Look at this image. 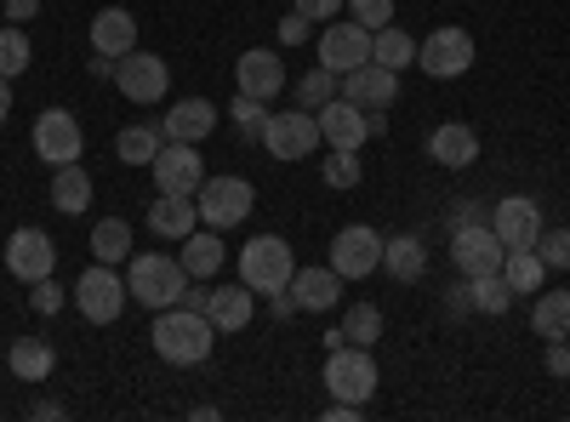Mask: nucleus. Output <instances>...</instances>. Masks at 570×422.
<instances>
[{
  "instance_id": "nucleus-43",
  "label": "nucleus",
  "mask_w": 570,
  "mask_h": 422,
  "mask_svg": "<svg viewBox=\"0 0 570 422\" xmlns=\"http://www.w3.org/2000/svg\"><path fill=\"white\" fill-rule=\"evenodd\" d=\"M29 308H35V314H58V308H63V286H58L52 274H46V279H35V286H29Z\"/></svg>"
},
{
  "instance_id": "nucleus-37",
  "label": "nucleus",
  "mask_w": 570,
  "mask_h": 422,
  "mask_svg": "<svg viewBox=\"0 0 570 422\" xmlns=\"http://www.w3.org/2000/svg\"><path fill=\"white\" fill-rule=\"evenodd\" d=\"M29 58H35V46H29V35L12 23V29H0V75L7 80H18L23 69H29Z\"/></svg>"
},
{
  "instance_id": "nucleus-39",
  "label": "nucleus",
  "mask_w": 570,
  "mask_h": 422,
  "mask_svg": "<svg viewBox=\"0 0 570 422\" xmlns=\"http://www.w3.org/2000/svg\"><path fill=\"white\" fill-rule=\"evenodd\" d=\"M325 183H331V189H354V183H360V155L354 149H331L325 155Z\"/></svg>"
},
{
  "instance_id": "nucleus-3",
  "label": "nucleus",
  "mask_w": 570,
  "mask_h": 422,
  "mask_svg": "<svg viewBox=\"0 0 570 422\" xmlns=\"http://www.w3.org/2000/svg\"><path fill=\"white\" fill-rule=\"evenodd\" d=\"M325 389L331 400H348V405H365L376 394V354L360 349V343H343L325 354Z\"/></svg>"
},
{
  "instance_id": "nucleus-22",
  "label": "nucleus",
  "mask_w": 570,
  "mask_h": 422,
  "mask_svg": "<svg viewBox=\"0 0 570 422\" xmlns=\"http://www.w3.org/2000/svg\"><path fill=\"white\" fill-rule=\"evenodd\" d=\"M428 155H434L440 166H451V171H462V166L480 160V137H473V126H462V120H445L434 137H428Z\"/></svg>"
},
{
  "instance_id": "nucleus-25",
  "label": "nucleus",
  "mask_w": 570,
  "mask_h": 422,
  "mask_svg": "<svg viewBox=\"0 0 570 422\" xmlns=\"http://www.w3.org/2000/svg\"><path fill=\"white\" fill-rule=\"evenodd\" d=\"M195 217H200L195 195H160L149 206V228L160 234V241H183V234H195Z\"/></svg>"
},
{
  "instance_id": "nucleus-49",
  "label": "nucleus",
  "mask_w": 570,
  "mask_h": 422,
  "mask_svg": "<svg viewBox=\"0 0 570 422\" xmlns=\"http://www.w3.org/2000/svg\"><path fill=\"white\" fill-rule=\"evenodd\" d=\"M206 297H212V292H195V286H183V297H177V303H183V308H195V314H206Z\"/></svg>"
},
{
  "instance_id": "nucleus-21",
  "label": "nucleus",
  "mask_w": 570,
  "mask_h": 422,
  "mask_svg": "<svg viewBox=\"0 0 570 422\" xmlns=\"http://www.w3.org/2000/svg\"><path fill=\"white\" fill-rule=\"evenodd\" d=\"M137 46V18L126 7H104L98 18H91V52H104V58H126Z\"/></svg>"
},
{
  "instance_id": "nucleus-10",
  "label": "nucleus",
  "mask_w": 570,
  "mask_h": 422,
  "mask_svg": "<svg viewBox=\"0 0 570 422\" xmlns=\"http://www.w3.org/2000/svg\"><path fill=\"white\" fill-rule=\"evenodd\" d=\"M80 149H86L80 120L69 109H40V120H35V155L58 171V166H75Z\"/></svg>"
},
{
  "instance_id": "nucleus-14",
  "label": "nucleus",
  "mask_w": 570,
  "mask_h": 422,
  "mask_svg": "<svg viewBox=\"0 0 570 422\" xmlns=\"http://www.w3.org/2000/svg\"><path fill=\"white\" fill-rule=\"evenodd\" d=\"M331 268H337L343 279H365V274L383 268V241H376V228L348 223L337 241H331Z\"/></svg>"
},
{
  "instance_id": "nucleus-46",
  "label": "nucleus",
  "mask_w": 570,
  "mask_h": 422,
  "mask_svg": "<svg viewBox=\"0 0 570 422\" xmlns=\"http://www.w3.org/2000/svg\"><path fill=\"white\" fill-rule=\"evenodd\" d=\"M548 371H553V377H570V343L564 337L548 343Z\"/></svg>"
},
{
  "instance_id": "nucleus-48",
  "label": "nucleus",
  "mask_w": 570,
  "mask_h": 422,
  "mask_svg": "<svg viewBox=\"0 0 570 422\" xmlns=\"http://www.w3.org/2000/svg\"><path fill=\"white\" fill-rule=\"evenodd\" d=\"M98 80H115V58H104V52H91V63H86Z\"/></svg>"
},
{
  "instance_id": "nucleus-38",
  "label": "nucleus",
  "mask_w": 570,
  "mask_h": 422,
  "mask_svg": "<svg viewBox=\"0 0 570 422\" xmlns=\"http://www.w3.org/2000/svg\"><path fill=\"white\" fill-rule=\"evenodd\" d=\"M331 98H337V75L331 69H308L297 80V109H325Z\"/></svg>"
},
{
  "instance_id": "nucleus-32",
  "label": "nucleus",
  "mask_w": 570,
  "mask_h": 422,
  "mask_svg": "<svg viewBox=\"0 0 570 422\" xmlns=\"http://www.w3.org/2000/svg\"><path fill=\"white\" fill-rule=\"evenodd\" d=\"M91 257L98 263H126L131 257V223H120V217H104L98 228H91Z\"/></svg>"
},
{
  "instance_id": "nucleus-1",
  "label": "nucleus",
  "mask_w": 570,
  "mask_h": 422,
  "mask_svg": "<svg viewBox=\"0 0 570 422\" xmlns=\"http://www.w3.org/2000/svg\"><path fill=\"white\" fill-rule=\"evenodd\" d=\"M155 354L166 360V365H200V360H212V349H217V325L206 320V314H195V308H183V303H171V308H160V320H155Z\"/></svg>"
},
{
  "instance_id": "nucleus-17",
  "label": "nucleus",
  "mask_w": 570,
  "mask_h": 422,
  "mask_svg": "<svg viewBox=\"0 0 570 422\" xmlns=\"http://www.w3.org/2000/svg\"><path fill=\"white\" fill-rule=\"evenodd\" d=\"M7 268H12V279H46L58 268V246H52V234H40V228H18L12 241H7Z\"/></svg>"
},
{
  "instance_id": "nucleus-18",
  "label": "nucleus",
  "mask_w": 570,
  "mask_h": 422,
  "mask_svg": "<svg viewBox=\"0 0 570 422\" xmlns=\"http://www.w3.org/2000/svg\"><path fill=\"white\" fill-rule=\"evenodd\" d=\"M343 98L360 104V109H389L400 98V75L383 69V63H360V69L343 75Z\"/></svg>"
},
{
  "instance_id": "nucleus-50",
  "label": "nucleus",
  "mask_w": 570,
  "mask_h": 422,
  "mask_svg": "<svg viewBox=\"0 0 570 422\" xmlns=\"http://www.w3.org/2000/svg\"><path fill=\"white\" fill-rule=\"evenodd\" d=\"M7 18H12V23H23V18H35V0H7Z\"/></svg>"
},
{
  "instance_id": "nucleus-41",
  "label": "nucleus",
  "mask_w": 570,
  "mask_h": 422,
  "mask_svg": "<svg viewBox=\"0 0 570 422\" xmlns=\"http://www.w3.org/2000/svg\"><path fill=\"white\" fill-rule=\"evenodd\" d=\"M537 257H542L548 268H570V228H542Z\"/></svg>"
},
{
  "instance_id": "nucleus-4",
  "label": "nucleus",
  "mask_w": 570,
  "mask_h": 422,
  "mask_svg": "<svg viewBox=\"0 0 570 422\" xmlns=\"http://www.w3.org/2000/svg\"><path fill=\"white\" fill-rule=\"evenodd\" d=\"M257 144H263L274 160H308V155L320 149V120H314L308 109H268Z\"/></svg>"
},
{
  "instance_id": "nucleus-35",
  "label": "nucleus",
  "mask_w": 570,
  "mask_h": 422,
  "mask_svg": "<svg viewBox=\"0 0 570 422\" xmlns=\"http://www.w3.org/2000/svg\"><path fill=\"white\" fill-rule=\"evenodd\" d=\"M542 274H548V263L537 252H508V263H502V279L513 292H542Z\"/></svg>"
},
{
  "instance_id": "nucleus-28",
  "label": "nucleus",
  "mask_w": 570,
  "mask_h": 422,
  "mask_svg": "<svg viewBox=\"0 0 570 422\" xmlns=\"http://www.w3.org/2000/svg\"><path fill=\"white\" fill-rule=\"evenodd\" d=\"M383 268L394 274V279H422V268H428V252H422V241L416 234H394V241H383Z\"/></svg>"
},
{
  "instance_id": "nucleus-24",
  "label": "nucleus",
  "mask_w": 570,
  "mask_h": 422,
  "mask_svg": "<svg viewBox=\"0 0 570 422\" xmlns=\"http://www.w3.org/2000/svg\"><path fill=\"white\" fill-rule=\"evenodd\" d=\"M252 286L240 292V286H223V292H212L206 297V320L217 325V337H228V332H246V325H252Z\"/></svg>"
},
{
  "instance_id": "nucleus-29",
  "label": "nucleus",
  "mask_w": 570,
  "mask_h": 422,
  "mask_svg": "<svg viewBox=\"0 0 570 422\" xmlns=\"http://www.w3.org/2000/svg\"><path fill=\"white\" fill-rule=\"evenodd\" d=\"M371 63H383V69H411L416 63V40L405 35V29H394V23H383V29H376L371 35Z\"/></svg>"
},
{
  "instance_id": "nucleus-2",
  "label": "nucleus",
  "mask_w": 570,
  "mask_h": 422,
  "mask_svg": "<svg viewBox=\"0 0 570 422\" xmlns=\"http://www.w3.org/2000/svg\"><path fill=\"white\" fill-rule=\"evenodd\" d=\"M183 286H188V268L177 263V257H160V252H149V257H131V268H126V292L142 303V308H171L177 297H183Z\"/></svg>"
},
{
  "instance_id": "nucleus-7",
  "label": "nucleus",
  "mask_w": 570,
  "mask_h": 422,
  "mask_svg": "<svg viewBox=\"0 0 570 422\" xmlns=\"http://www.w3.org/2000/svg\"><path fill=\"white\" fill-rule=\"evenodd\" d=\"M126 279L109 268V263H91L80 279H75V303H80V314L91 320V325H115L120 320V308H126Z\"/></svg>"
},
{
  "instance_id": "nucleus-20",
  "label": "nucleus",
  "mask_w": 570,
  "mask_h": 422,
  "mask_svg": "<svg viewBox=\"0 0 570 422\" xmlns=\"http://www.w3.org/2000/svg\"><path fill=\"white\" fill-rule=\"evenodd\" d=\"M234 86L246 91V98H274V91L285 86V63L274 52H240V63H234Z\"/></svg>"
},
{
  "instance_id": "nucleus-11",
  "label": "nucleus",
  "mask_w": 570,
  "mask_h": 422,
  "mask_svg": "<svg viewBox=\"0 0 570 422\" xmlns=\"http://www.w3.org/2000/svg\"><path fill=\"white\" fill-rule=\"evenodd\" d=\"M115 86L126 91L131 104H160L166 86H171V69H166V58L137 52V46H131L126 58H115Z\"/></svg>"
},
{
  "instance_id": "nucleus-34",
  "label": "nucleus",
  "mask_w": 570,
  "mask_h": 422,
  "mask_svg": "<svg viewBox=\"0 0 570 422\" xmlns=\"http://www.w3.org/2000/svg\"><path fill=\"white\" fill-rule=\"evenodd\" d=\"M468 308L508 314V308H513V286H508L502 274H473V279H468Z\"/></svg>"
},
{
  "instance_id": "nucleus-47",
  "label": "nucleus",
  "mask_w": 570,
  "mask_h": 422,
  "mask_svg": "<svg viewBox=\"0 0 570 422\" xmlns=\"http://www.w3.org/2000/svg\"><path fill=\"white\" fill-rule=\"evenodd\" d=\"M462 223H485V212L468 200V206H456V212H451V228H462Z\"/></svg>"
},
{
  "instance_id": "nucleus-6",
  "label": "nucleus",
  "mask_w": 570,
  "mask_h": 422,
  "mask_svg": "<svg viewBox=\"0 0 570 422\" xmlns=\"http://www.w3.org/2000/svg\"><path fill=\"white\" fill-rule=\"evenodd\" d=\"M195 206H200V223H206V228H234V223L252 217L257 189H252L246 177H206L200 195H195Z\"/></svg>"
},
{
  "instance_id": "nucleus-40",
  "label": "nucleus",
  "mask_w": 570,
  "mask_h": 422,
  "mask_svg": "<svg viewBox=\"0 0 570 422\" xmlns=\"http://www.w3.org/2000/svg\"><path fill=\"white\" fill-rule=\"evenodd\" d=\"M234 126H240V137H263V120H268V109H263V98H246V91H240V98H234Z\"/></svg>"
},
{
  "instance_id": "nucleus-33",
  "label": "nucleus",
  "mask_w": 570,
  "mask_h": 422,
  "mask_svg": "<svg viewBox=\"0 0 570 422\" xmlns=\"http://www.w3.org/2000/svg\"><path fill=\"white\" fill-rule=\"evenodd\" d=\"M531 325H537V337H570V292H542L537 308H531Z\"/></svg>"
},
{
  "instance_id": "nucleus-8",
  "label": "nucleus",
  "mask_w": 570,
  "mask_h": 422,
  "mask_svg": "<svg viewBox=\"0 0 570 422\" xmlns=\"http://www.w3.org/2000/svg\"><path fill=\"white\" fill-rule=\"evenodd\" d=\"M451 257H456V268H462L468 279H473V274H502L508 246L497 241L491 223H462V228H451Z\"/></svg>"
},
{
  "instance_id": "nucleus-30",
  "label": "nucleus",
  "mask_w": 570,
  "mask_h": 422,
  "mask_svg": "<svg viewBox=\"0 0 570 422\" xmlns=\"http://www.w3.org/2000/svg\"><path fill=\"white\" fill-rule=\"evenodd\" d=\"M160 149H166V131H160V126H126V131L115 137V155H120L126 166H155Z\"/></svg>"
},
{
  "instance_id": "nucleus-23",
  "label": "nucleus",
  "mask_w": 570,
  "mask_h": 422,
  "mask_svg": "<svg viewBox=\"0 0 570 422\" xmlns=\"http://www.w3.org/2000/svg\"><path fill=\"white\" fill-rule=\"evenodd\" d=\"M292 297H297V308L325 314L331 303L343 297V274H337V268H297V274H292Z\"/></svg>"
},
{
  "instance_id": "nucleus-13",
  "label": "nucleus",
  "mask_w": 570,
  "mask_h": 422,
  "mask_svg": "<svg viewBox=\"0 0 570 422\" xmlns=\"http://www.w3.org/2000/svg\"><path fill=\"white\" fill-rule=\"evenodd\" d=\"M360 63H371V29L365 23H325L320 29V69H331V75H348V69H360Z\"/></svg>"
},
{
  "instance_id": "nucleus-16",
  "label": "nucleus",
  "mask_w": 570,
  "mask_h": 422,
  "mask_svg": "<svg viewBox=\"0 0 570 422\" xmlns=\"http://www.w3.org/2000/svg\"><path fill=\"white\" fill-rule=\"evenodd\" d=\"M149 171H155L160 195H200V183H206V166H200L195 144H166Z\"/></svg>"
},
{
  "instance_id": "nucleus-42",
  "label": "nucleus",
  "mask_w": 570,
  "mask_h": 422,
  "mask_svg": "<svg viewBox=\"0 0 570 422\" xmlns=\"http://www.w3.org/2000/svg\"><path fill=\"white\" fill-rule=\"evenodd\" d=\"M348 12H354V23H365L376 35L383 23H394V0H348Z\"/></svg>"
},
{
  "instance_id": "nucleus-19",
  "label": "nucleus",
  "mask_w": 570,
  "mask_h": 422,
  "mask_svg": "<svg viewBox=\"0 0 570 422\" xmlns=\"http://www.w3.org/2000/svg\"><path fill=\"white\" fill-rule=\"evenodd\" d=\"M212 126H217V104H206V98H183L160 120L166 144H200V137H212Z\"/></svg>"
},
{
  "instance_id": "nucleus-26",
  "label": "nucleus",
  "mask_w": 570,
  "mask_h": 422,
  "mask_svg": "<svg viewBox=\"0 0 570 422\" xmlns=\"http://www.w3.org/2000/svg\"><path fill=\"white\" fill-rule=\"evenodd\" d=\"M223 241H217V228H195V234H183V268H188V279H206V274H217L223 268Z\"/></svg>"
},
{
  "instance_id": "nucleus-44",
  "label": "nucleus",
  "mask_w": 570,
  "mask_h": 422,
  "mask_svg": "<svg viewBox=\"0 0 570 422\" xmlns=\"http://www.w3.org/2000/svg\"><path fill=\"white\" fill-rule=\"evenodd\" d=\"M343 7H348V0H297V12H303L308 23H331Z\"/></svg>"
},
{
  "instance_id": "nucleus-15",
  "label": "nucleus",
  "mask_w": 570,
  "mask_h": 422,
  "mask_svg": "<svg viewBox=\"0 0 570 422\" xmlns=\"http://www.w3.org/2000/svg\"><path fill=\"white\" fill-rule=\"evenodd\" d=\"M314 120H320V144H331V149H365V137H371V115L360 109V104H348L343 91L331 98L325 109H314Z\"/></svg>"
},
{
  "instance_id": "nucleus-31",
  "label": "nucleus",
  "mask_w": 570,
  "mask_h": 422,
  "mask_svg": "<svg viewBox=\"0 0 570 422\" xmlns=\"http://www.w3.org/2000/svg\"><path fill=\"white\" fill-rule=\"evenodd\" d=\"M52 206L69 212V217H80V212L91 206V177L80 171V160H75V166H58V177H52Z\"/></svg>"
},
{
  "instance_id": "nucleus-12",
  "label": "nucleus",
  "mask_w": 570,
  "mask_h": 422,
  "mask_svg": "<svg viewBox=\"0 0 570 422\" xmlns=\"http://www.w3.org/2000/svg\"><path fill=\"white\" fill-rule=\"evenodd\" d=\"M491 228H497V241L508 252H537V241H542V206L531 195H508V200H497Z\"/></svg>"
},
{
  "instance_id": "nucleus-5",
  "label": "nucleus",
  "mask_w": 570,
  "mask_h": 422,
  "mask_svg": "<svg viewBox=\"0 0 570 422\" xmlns=\"http://www.w3.org/2000/svg\"><path fill=\"white\" fill-rule=\"evenodd\" d=\"M292 274H297V257L279 234H257L240 252V286H252V292H279V286H292Z\"/></svg>"
},
{
  "instance_id": "nucleus-36",
  "label": "nucleus",
  "mask_w": 570,
  "mask_h": 422,
  "mask_svg": "<svg viewBox=\"0 0 570 422\" xmlns=\"http://www.w3.org/2000/svg\"><path fill=\"white\" fill-rule=\"evenodd\" d=\"M343 337L360 343V349H376V337H383V314H376V303H354V308H348Z\"/></svg>"
},
{
  "instance_id": "nucleus-45",
  "label": "nucleus",
  "mask_w": 570,
  "mask_h": 422,
  "mask_svg": "<svg viewBox=\"0 0 570 422\" xmlns=\"http://www.w3.org/2000/svg\"><path fill=\"white\" fill-rule=\"evenodd\" d=\"M308 29H314V23H308L303 12H292V18H279V40H285V46H303V40H308Z\"/></svg>"
},
{
  "instance_id": "nucleus-27",
  "label": "nucleus",
  "mask_w": 570,
  "mask_h": 422,
  "mask_svg": "<svg viewBox=\"0 0 570 422\" xmlns=\"http://www.w3.org/2000/svg\"><path fill=\"white\" fill-rule=\"evenodd\" d=\"M7 365H12V377H23V383H46V377H52V365H58V354H52L46 337H18Z\"/></svg>"
},
{
  "instance_id": "nucleus-9",
  "label": "nucleus",
  "mask_w": 570,
  "mask_h": 422,
  "mask_svg": "<svg viewBox=\"0 0 570 422\" xmlns=\"http://www.w3.org/2000/svg\"><path fill=\"white\" fill-rule=\"evenodd\" d=\"M416 63H422V75H434V80H456V75H468V69H473V35L456 29V23L434 29V35L422 40Z\"/></svg>"
},
{
  "instance_id": "nucleus-51",
  "label": "nucleus",
  "mask_w": 570,
  "mask_h": 422,
  "mask_svg": "<svg viewBox=\"0 0 570 422\" xmlns=\"http://www.w3.org/2000/svg\"><path fill=\"white\" fill-rule=\"evenodd\" d=\"M7 109H12V86H7V75H0V120H7Z\"/></svg>"
}]
</instances>
